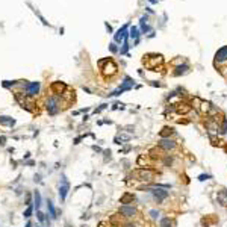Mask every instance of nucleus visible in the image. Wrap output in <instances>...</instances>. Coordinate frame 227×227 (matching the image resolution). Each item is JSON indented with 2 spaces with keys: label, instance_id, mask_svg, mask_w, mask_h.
<instances>
[{
  "label": "nucleus",
  "instance_id": "nucleus-1",
  "mask_svg": "<svg viewBox=\"0 0 227 227\" xmlns=\"http://www.w3.org/2000/svg\"><path fill=\"white\" fill-rule=\"evenodd\" d=\"M166 188H170V185H153V188H144V189L149 191L158 203H162L168 197V191H165Z\"/></svg>",
  "mask_w": 227,
  "mask_h": 227
},
{
  "label": "nucleus",
  "instance_id": "nucleus-2",
  "mask_svg": "<svg viewBox=\"0 0 227 227\" xmlns=\"http://www.w3.org/2000/svg\"><path fill=\"white\" fill-rule=\"evenodd\" d=\"M155 176L156 171L150 168H139L132 173V177H135V180H139V182H151Z\"/></svg>",
  "mask_w": 227,
  "mask_h": 227
},
{
  "label": "nucleus",
  "instance_id": "nucleus-3",
  "mask_svg": "<svg viewBox=\"0 0 227 227\" xmlns=\"http://www.w3.org/2000/svg\"><path fill=\"white\" fill-rule=\"evenodd\" d=\"M59 105L61 103H59V100L56 97H50L47 100V112L50 114V115H56V114L59 112V109H61Z\"/></svg>",
  "mask_w": 227,
  "mask_h": 227
},
{
  "label": "nucleus",
  "instance_id": "nucleus-4",
  "mask_svg": "<svg viewBox=\"0 0 227 227\" xmlns=\"http://www.w3.org/2000/svg\"><path fill=\"white\" fill-rule=\"evenodd\" d=\"M68 191H70V183L65 177H62V183L59 185V198H61V202H65L67 195H68Z\"/></svg>",
  "mask_w": 227,
  "mask_h": 227
},
{
  "label": "nucleus",
  "instance_id": "nucleus-5",
  "mask_svg": "<svg viewBox=\"0 0 227 227\" xmlns=\"http://www.w3.org/2000/svg\"><path fill=\"white\" fill-rule=\"evenodd\" d=\"M120 213H121L123 217L126 218H132L136 215V209L133 208V206H129V204H123L121 208H120Z\"/></svg>",
  "mask_w": 227,
  "mask_h": 227
},
{
  "label": "nucleus",
  "instance_id": "nucleus-6",
  "mask_svg": "<svg viewBox=\"0 0 227 227\" xmlns=\"http://www.w3.org/2000/svg\"><path fill=\"white\" fill-rule=\"evenodd\" d=\"M158 145L161 147L162 150H165V151H170V150H173L176 147V142L173 141V139H170V138H162L161 141L158 142Z\"/></svg>",
  "mask_w": 227,
  "mask_h": 227
},
{
  "label": "nucleus",
  "instance_id": "nucleus-7",
  "mask_svg": "<svg viewBox=\"0 0 227 227\" xmlns=\"http://www.w3.org/2000/svg\"><path fill=\"white\" fill-rule=\"evenodd\" d=\"M133 200H135V195L130 194V192H126V194H123V195H121L120 202H121L123 204H129V203H133Z\"/></svg>",
  "mask_w": 227,
  "mask_h": 227
},
{
  "label": "nucleus",
  "instance_id": "nucleus-8",
  "mask_svg": "<svg viewBox=\"0 0 227 227\" xmlns=\"http://www.w3.org/2000/svg\"><path fill=\"white\" fill-rule=\"evenodd\" d=\"M38 91H39V83H38V82H32V83L28 86V94H29V96L38 94Z\"/></svg>",
  "mask_w": 227,
  "mask_h": 227
},
{
  "label": "nucleus",
  "instance_id": "nucleus-9",
  "mask_svg": "<svg viewBox=\"0 0 227 227\" xmlns=\"http://www.w3.org/2000/svg\"><path fill=\"white\" fill-rule=\"evenodd\" d=\"M47 209H49V215H50V218H52V219H56L58 215H56V209H55V204H53L52 200H49V202H47Z\"/></svg>",
  "mask_w": 227,
  "mask_h": 227
},
{
  "label": "nucleus",
  "instance_id": "nucleus-10",
  "mask_svg": "<svg viewBox=\"0 0 227 227\" xmlns=\"http://www.w3.org/2000/svg\"><path fill=\"white\" fill-rule=\"evenodd\" d=\"M217 197H218V202L221 203L223 206H227V189H223V191H219Z\"/></svg>",
  "mask_w": 227,
  "mask_h": 227
},
{
  "label": "nucleus",
  "instance_id": "nucleus-11",
  "mask_svg": "<svg viewBox=\"0 0 227 227\" xmlns=\"http://www.w3.org/2000/svg\"><path fill=\"white\" fill-rule=\"evenodd\" d=\"M64 88H65V85L61 83V82H56V83L52 85V91L55 92V94H61V92L64 91Z\"/></svg>",
  "mask_w": 227,
  "mask_h": 227
},
{
  "label": "nucleus",
  "instance_id": "nucleus-12",
  "mask_svg": "<svg viewBox=\"0 0 227 227\" xmlns=\"http://www.w3.org/2000/svg\"><path fill=\"white\" fill-rule=\"evenodd\" d=\"M33 203L36 206V210H39V208H41V194H39V191L33 192Z\"/></svg>",
  "mask_w": 227,
  "mask_h": 227
},
{
  "label": "nucleus",
  "instance_id": "nucleus-13",
  "mask_svg": "<svg viewBox=\"0 0 227 227\" xmlns=\"http://www.w3.org/2000/svg\"><path fill=\"white\" fill-rule=\"evenodd\" d=\"M226 59H227V47L217 53V61L218 62H223V61H226Z\"/></svg>",
  "mask_w": 227,
  "mask_h": 227
},
{
  "label": "nucleus",
  "instance_id": "nucleus-14",
  "mask_svg": "<svg viewBox=\"0 0 227 227\" xmlns=\"http://www.w3.org/2000/svg\"><path fill=\"white\" fill-rule=\"evenodd\" d=\"M176 111L179 114H186V112L191 111V106H188V105H177L176 106Z\"/></svg>",
  "mask_w": 227,
  "mask_h": 227
},
{
  "label": "nucleus",
  "instance_id": "nucleus-15",
  "mask_svg": "<svg viewBox=\"0 0 227 227\" xmlns=\"http://www.w3.org/2000/svg\"><path fill=\"white\" fill-rule=\"evenodd\" d=\"M159 135H161L162 138H168L170 135H173V129H171V127H164Z\"/></svg>",
  "mask_w": 227,
  "mask_h": 227
},
{
  "label": "nucleus",
  "instance_id": "nucleus-16",
  "mask_svg": "<svg viewBox=\"0 0 227 227\" xmlns=\"http://www.w3.org/2000/svg\"><path fill=\"white\" fill-rule=\"evenodd\" d=\"M159 227H171V219H170V217L162 218L161 223H159Z\"/></svg>",
  "mask_w": 227,
  "mask_h": 227
},
{
  "label": "nucleus",
  "instance_id": "nucleus-17",
  "mask_svg": "<svg viewBox=\"0 0 227 227\" xmlns=\"http://www.w3.org/2000/svg\"><path fill=\"white\" fill-rule=\"evenodd\" d=\"M0 124H8V126H12V124H14V120L9 118V117H0Z\"/></svg>",
  "mask_w": 227,
  "mask_h": 227
},
{
  "label": "nucleus",
  "instance_id": "nucleus-18",
  "mask_svg": "<svg viewBox=\"0 0 227 227\" xmlns=\"http://www.w3.org/2000/svg\"><path fill=\"white\" fill-rule=\"evenodd\" d=\"M36 218L39 219V223H44V221H49V217H45V213H43L41 210L36 212Z\"/></svg>",
  "mask_w": 227,
  "mask_h": 227
},
{
  "label": "nucleus",
  "instance_id": "nucleus-19",
  "mask_svg": "<svg viewBox=\"0 0 227 227\" xmlns=\"http://www.w3.org/2000/svg\"><path fill=\"white\" fill-rule=\"evenodd\" d=\"M209 109H210V105H209L208 102H202V108H200V112H202V114H206Z\"/></svg>",
  "mask_w": 227,
  "mask_h": 227
},
{
  "label": "nucleus",
  "instance_id": "nucleus-20",
  "mask_svg": "<svg viewBox=\"0 0 227 227\" xmlns=\"http://www.w3.org/2000/svg\"><path fill=\"white\" fill-rule=\"evenodd\" d=\"M150 155H151V158H161L162 151L158 150V149H151V150H150Z\"/></svg>",
  "mask_w": 227,
  "mask_h": 227
},
{
  "label": "nucleus",
  "instance_id": "nucleus-21",
  "mask_svg": "<svg viewBox=\"0 0 227 227\" xmlns=\"http://www.w3.org/2000/svg\"><path fill=\"white\" fill-rule=\"evenodd\" d=\"M32 212H33V208H32V206L29 204V208H28V209H26V210H24V213H23V217H24V218H28V219H29V218L32 217Z\"/></svg>",
  "mask_w": 227,
  "mask_h": 227
},
{
  "label": "nucleus",
  "instance_id": "nucleus-22",
  "mask_svg": "<svg viewBox=\"0 0 227 227\" xmlns=\"http://www.w3.org/2000/svg\"><path fill=\"white\" fill-rule=\"evenodd\" d=\"M159 215H161V213H159V210H150V217L151 218H159Z\"/></svg>",
  "mask_w": 227,
  "mask_h": 227
},
{
  "label": "nucleus",
  "instance_id": "nucleus-23",
  "mask_svg": "<svg viewBox=\"0 0 227 227\" xmlns=\"http://www.w3.org/2000/svg\"><path fill=\"white\" fill-rule=\"evenodd\" d=\"M208 179H209V176H208V174H202V176L198 177V180H202V182H203V180H208Z\"/></svg>",
  "mask_w": 227,
  "mask_h": 227
},
{
  "label": "nucleus",
  "instance_id": "nucleus-24",
  "mask_svg": "<svg viewBox=\"0 0 227 227\" xmlns=\"http://www.w3.org/2000/svg\"><path fill=\"white\" fill-rule=\"evenodd\" d=\"M227 132V120L224 121V126H223V129H221V133H226Z\"/></svg>",
  "mask_w": 227,
  "mask_h": 227
},
{
  "label": "nucleus",
  "instance_id": "nucleus-25",
  "mask_svg": "<svg viewBox=\"0 0 227 227\" xmlns=\"http://www.w3.org/2000/svg\"><path fill=\"white\" fill-rule=\"evenodd\" d=\"M100 227H111V224H108V223H100Z\"/></svg>",
  "mask_w": 227,
  "mask_h": 227
},
{
  "label": "nucleus",
  "instance_id": "nucleus-26",
  "mask_svg": "<svg viewBox=\"0 0 227 227\" xmlns=\"http://www.w3.org/2000/svg\"><path fill=\"white\" fill-rule=\"evenodd\" d=\"M126 227H135V226H133V224H126Z\"/></svg>",
  "mask_w": 227,
  "mask_h": 227
},
{
  "label": "nucleus",
  "instance_id": "nucleus-27",
  "mask_svg": "<svg viewBox=\"0 0 227 227\" xmlns=\"http://www.w3.org/2000/svg\"><path fill=\"white\" fill-rule=\"evenodd\" d=\"M26 227H32V223H28V224H26Z\"/></svg>",
  "mask_w": 227,
  "mask_h": 227
},
{
  "label": "nucleus",
  "instance_id": "nucleus-28",
  "mask_svg": "<svg viewBox=\"0 0 227 227\" xmlns=\"http://www.w3.org/2000/svg\"><path fill=\"white\" fill-rule=\"evenodd\" d=\"M38 227H41V226H38Z\"/></svg>",
  "mask_w": 227,
  "mask_h": 227
}]
</instances>
